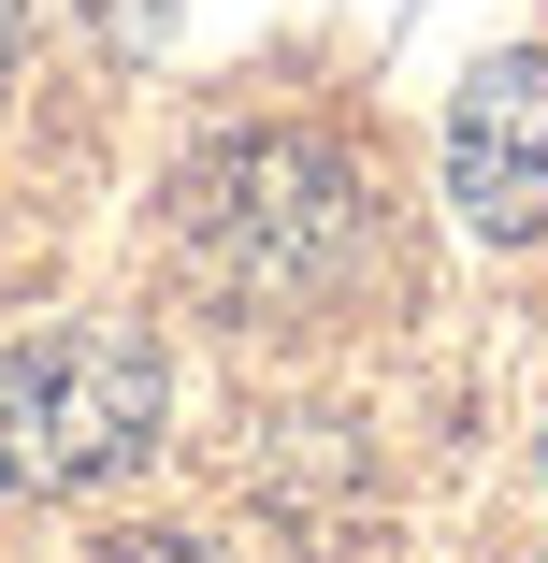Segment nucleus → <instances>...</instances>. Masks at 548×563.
I'll return each mask as SVG.
<instances>
[{
    "label": "nucleus",
    "mask_w": 548,
    "mask_h": 563,
    "mask_svg": "<svg viewBox=\"0 0 548 563\" xmlns=\"http://www.w3.org/2000/svg\"><path fill=\"white\" fill-rule=\"evenodd\" d=\"M174 419V376L131 318H58L0 347V492H101Z\"/></svg>",
    "instance_id": "obj_1"
},
{
    "label": "nucleus",
    "mask_w": 548,
    "mask_h": 563,
    "mask_svg": "<svg viewBox=\"0 0 548 563\" xmlns=\"http://www.w3.org/2000/svg\"><path fill=\"white\" fill-rule=\"evenodd\" d=\"M347 246H361V174L303 131H246L188 174V261L232 303H303Z\"/></svg>",
    "instance_id": "obj_2"
},
{
    "label": "nucleus",
    "mask_w": 548,
    "mask_h": 563,
    "mask_svg": "<svg viewBox=\"0 0 548 563\" xmlns=\"http://www.w3.org/2000/svg\"><path fill=\"white\" fill-rule=\"evenodd\" d=\"M448 202L491 246H548V58H477V87L448 101Z\"/></svg>",
    "instance_id": "obj_3"
},
{
    "label": "nucleus",
    "mask_w": 548,
    "mask_h": 563,
    "mask_svg": "<svg viewBox=\"0 0 548 563\" xmlns=\"http://www.w3.org/2000/svg\"><path fill=\"white\" fill-rule=\"evenodd\" d=\"M87 563H216V549H202V534H101Z\"/></svg>",
    "instance_id": "obj_4"
},
{
    "label": "nucleus",
    "mask_w": 548,
    "mask_h": 563,
    "mask_svg": "<svg viewBox=\"0 0 548 563\" xmlns=\"http://www.w3.org/2000/svg\"><path fill=\"white\" fill-rule=\"evenodd\" d=\"M0 58H15V0H0Z\"/></svg>",
    "instance_id": "obj_5"
}]
</instances>
